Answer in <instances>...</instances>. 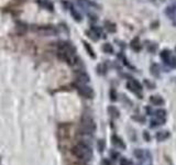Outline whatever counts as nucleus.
Segmentation results:
<instances>
[{
    "label": "nucleus",
    "mask_w": 176,
    "mask_h": 165,
    "mask_svg": "<svg viewBox=\"0 0 176 165\" xmlns=\"http://www.w3.org/2000/svg\"><path fill=\"white\" fill-rule=\"evenodd\" d=\"M57 56L62 61H64L68 65H75L78 61L76 55V48L72 43L67 41H59L57 44Z\"/></svg>",
    "instance_id": "1"
},
{
    "label": "nucleus",
    "mask_w": 176,
    "mask_h": 165,
    "mask_svg": "<svg viewBox=\"0 0 176 165\" xmlns=\"http://www.w3.org/2000/svg\"><path fill=\"white\" fill-rule=\"evenodd\" d=\"M73 154L81 161H90L92 157V151L85 143H78L73 148Z\"/></svg>",
    "instance_id": "2"
},
{
    "label": "nucleus",
    "mask_w": 176,
    "mask_h": 165,
    "mask_svg": "<svg viewBox=\"0 0 176 165\" xmlns=\"http://www.w3.org/2000/svg\"><path fill=\"white\" fill-rule=\"evenodd\" d=\"M81 131L85 135H92L96 131V123L92 118L84 116L81 120Z\"/></svg>",
    "instance_id": "3"
},
{
    "label": "nucleus",
    "mask_w": 176,
    "mask_h": 165,
    "mask_svg": "<svg viewBox=\"0 0 176 165\" xmlns=\"http://www.w3.org/2000/svg\"><path fill=\"white\" fill-rule=\"evenodd\" d=\"M77 90H78V94L81 97L87 98V99H92L95 96V92L92 90V87L87 86L86 84H79L77 86Z\"/></svg>",
    "instance_id": "4"
},
{
    "label": "nucleus",
    "mask_w": 176,
    "mask_h": 165,
    "mask_svg": "<svg viewBox=\"0 0 176 165\" xmlns=\"http://www.w3.org/2000/svg\"><path fill=\"white\" fill-rule=\"evenodd\" d=\"M37 31L43 37H53L57 34V30L52 25H42V27H39Z\"/></svg>",
    "instance_id": "5"
},
{
    "label": "nucleus",
    "mask_w": 176,
    "mask_h": 165,
    "mask_svg": "<svg viewBox=\"0 0 176 165\" xmlns=\"http://www.w3.org/2000/svg\"><path fill=\"white\" fill-rule=\"evenodd\" d=\"M127 87H128L129 90H131L132 92H134L135 95L139 96V98H142L141 97V91H142V85L140 84L139 81H135V79H131V81H128L127 84Z\"/></svg>",
    "instance_id": "6"
},
{
    "label": "nucleus",
    "mask_w": 176,
    "mask_h": 165,
    "mask_svg": "<svg viewBox=\"0 0 176 165\" xmlns=\"http://www.w3.org/2000/svg\"><path fill=\"white\" fill-rule=\"evenodd\" d=\"M111 143L116 146L117 149H126V144L122 141L120 137H118L117 135H113L111 137Z\"/></svg>",
    "instance_id": "7"
},
{
    "label": "nucleus",
    "mask_w": 176,
    "mask_h": 165,
    "mask_svg": "<svg viewBox=\"0 0 176 165\" xmlns=\"http://www.w3.org/2000/svg\"><path fill=\"white\" fill-rule=\"evenodd\" d=\"M76 79H77V81H78L79 84H88L90 81V77L86 72H79V73L77 74Z\"/></svg>",
    "instance_id": "8"
},
{
    "label": "nucleus",
    "mask_w": 176,
    "mask_h": 165,
    "mask_svg": "<svg viewBox=\"0 0 176 165\" xmlns=\"http://www.w3.org/2000/svg\"><path fill=\"white\" fill-rule=\"evenodd\" d=\"M150 102H151L152 105H154V106H162V105H164L165 101L161 96L153 95L150 97Z\"/></svg>",
    "instance_id": "9"
},
{
    "label": "nucleus",
    "mask_w": 176,
    "mask_h": 165,
    "mask_svg": "<svg viewBox=\"0 0 176 165\" xmlns=\"http://www.w3.org/2000/svg\"><path fill=\"white\" fill-rule=\"evenodd\" d=\"M39 5L42 8L46 9V10H48V11H54V5L52 2H51L50 0H40L39 1Z\"/></svg>",
    "instance_id": "10"
},
{
    "label": "nucleus",
    "mask_w": 176,
    "mask_h": 165,
    "mask_svg": "<svg viewBox=\"0 0 176 165\" xmlns=\"http://www.w3.org/2000/svg\"><path fill=\"white\" fill-rule=\"evenodd\" d=\"M27 30H28V27H27V24H24L22 22H18L17 25H16V32L18 34H20V35L24 34L27 32Z\"/></svg>",
    "instance_id": "11"
},
{
    "label": "nucleus",
    "mask_w": 176,
    "mask_h": 165,
    "mask_svg": "<svg viewBox=\"0 0 176 165\" xmlns=\"http://www.w3.org/2000/svg\"><path fill=\"white\" fill-rule=\"evenodd\" d=\"M164 122H165V119H162V118H157V117H154L153 119H152V120H151V123H150V127H151V128H156V127L164 124Z\"/></svg>",
    "instance_id": "12"
},
{
    "label": "nucleus",
    "mask_w": 176,
    "mask_h": 165,
    "mask_svg": "<svg viewBox=\"0 0 176 165\" xmlns=\"http://www.w3.org/2000/svg\"><path fill=\"white\" fill-rule=\"evenodd\" d=\"M83 44H84V48H85V50H86L87 54H88V55H89L92 59H96L95 51L92 50V48L90 46V44H88L86 41H83Z\"/></svg>",
    "instance_id": "13"
},
{
    "label": "nucleus",
    "mask_w": 176,
    "mask_h": 165,
    "mask_svg": "<svg viewBox=\"0 0 176 165\" xmlns=\"http://www.w3.org/2000/svg\"><path fill=\"white\" fill-rule=\"evenodd\" d=\"M107 111H108V113L110 115V117L112 118H119V116H120V112H119V110H118L115 106H109L108 109H107Z\"/></svg>",
    "instance_id": "14"
},
{
    "label": "nucleus",
    "mask_w": 176,
    "mask_h": 165,
    "mask_svg": "<svg viewBox=\"0 0 176 165\" xmlns=\"http://www.w3.org/2000/svg\"><path fill=\"white\" fill-rule=\"evenodd\" d=\"M170 137V132L166 131V130H163V131H159L156 133V139L157 141H164L166 140L167 138Z\"/></svg>",
    "instance_id": "15"
},
{
    "label": "nucleus",
    "mask_w": 176,
    "mask_h": 165,
    "mask_svg": "<svg viewBox=\"0 0 176 165\" xmlns=\"http://www.w3.org/2000/svg\"><path fill=\"white\" fill-rule=\"evenodd\" d=\"M161 59H163V61L165 62V64L168 62V59H171V56H172V54H171V52L168 50H163L162 52H161Z\"/></svg>",
    "instance_id": "16"
},
{
    "label": "nucleus",
    "mask_w": 176,
    "mask_h": 165,
    "mask_svg": "<svg viewBox=\"0 0 176 165\" xmlns=\"http://www.w3.org/2000/svg\"><path fill=\"white\" fill-rule=\"evenodd\" d=\"M102 51L105 53H109V54H112L113 53V48H112V45L110 43H105L102 45Z\"/></svg>",
    "instance_id": "17"
},
{
    "label": "nucleus",
    "mask_w": 176,
    "mask_h": 165,
    "mask_svg": "<svg viewBox=\"0 0 176 165\" xmlns=\"http://www.w3.org/2000/svg\"><path fill=\"white\" fill-rule=\"evenodd\" d=\"M70 13H72V16H73V18H74V20H75V21H77V22H81V16L78 13V12L76 11V9L70 8Z\"/></svg>",
    "instance_id": "18"
},
{
    "label": "nucleus",
    "mask_w": 176,
    "mask_h": 165,
    "mask_svg": "<svg viewBox=\"0 0 176 165\" xmlns=\"http://www.w3.org/2000/svg\"><path fill=\"white\" fill-rule=\"evenodd\" d=\"M133 154H134V156L137 157V159H139V160H143V159H144V153H143V151H142V150H140V149L134 150Z\"/></svg>",
    "instance_id": "19"
},
{
    "label": "nucleus",
    "mask_w": 176,
    "mask_h": 165,
    "mask_svg": "<svg viewBox=\"0 0 176 165\" xmlns=\"http://www.w3.org/2000/svg\"><path fill=\"white\" fill-rule=\"evenodd\" d=\"M154 117H157V118H162V119H165L166 118V111L164 109H159L155 111V116Z\"/></svg>",
    "instance_id": "20"
},
{
    "label": "nucleus",
    "mask_w": 176,
    "mask_h": 165,
    "mask_svg": "<svg viewBox=\"0 0 176 165\" xmlns=\"http://www.w3.org/2000/svg\"><path fill=\"white\" fill-rule=\"evenodd\" d=\"M106 29L108 30V32H111V33H113V32H116V25L113 24V23H111V22H108L107 21L106 23Z\"/></svg>",
    "instance_id": "21"
},
{
    "label": "nucleus",
    "mask_w": 176,
    "mask_h": 165,
    "mask_svg": "<svg viewBox=\"0 0 176 165\" xmlns=\"http://www.w3.org/2000/svg\"><path fill=\"white\" fill-rule=\"evenodd\" d=\"M159 66L156 64H153L151 66V74H153L154 76H159Z\"/></svg>",
    "instance_id": "22"
},
{
    "label": "nucleus",
    "mask_w": 176,
    "mask_h": 165,
    "mask_svg": "<svg viewBox=\"0 0 176 165\" xmlns=\"http://www.w3.org/2000/svg\"><path fill=\"white\" fill-rule=\"evenodd\" d=\"M138 41H139V40L135 39V43H134V41H132V43H131V48L135 51H140V48H141V44H140Z\"/></svg>",
    "instance_id": "23"
},
{
    "label": "nucleus",
    "mask_w": 176,
    "mask_h": 165,
    "mask_svg": "<svg viewBox=\"0 0 176 165\" xmlns=\"http://www.w3.org/2000/svg\"><path fill=\"white\" fill-rule=\"evenodd\" d=\"M167 65H170L171 67H176V57L171 56V59H168V62L166 63Z\"/></svg>",
    "instance_id": "24"
},
{
    "label": "nucleus",
    "mask_w": 176,
    "mask_h": 165,
    "mask_svg": "<svg viewBox=\"0 0 176 165\" xmlns=\"http://www.w3.org/2000/svg\"><path fill=\"white\" fill-rule=\"evenodd\" d=\"M98 149H99V151L102 152L105 150V141L103 140H99L98 141V144H97Z\"/></svg>",
    "instance_id": "25"
},
{
    "label": "nucleus",
    "mask_w": 176,
    "mask_h": 165,
    "mask_svg": "<svg viewBox=\"0 0 176 165\" xmlns=\"http://www.w3.org/2000/svg\"><path fill=\"white\" fill-rule=\"evenodd\" d=\"M120 165H131V162H130L128 159L123 157V159L120 160Z\"/></svg>",
    "instance_id": "26"
},
{
    "label": "nucleus",
    "mask_w": 176,
    "mask_h": 165,
    "mask_svg": "<svg viewBox=\"0 0 176 165\" xmlns=\"http://www.w3.org/2000/svg\"><path fill=\"white\" fill-rule=\"evenodd\" d=\"M102 165H110V162H109V161H107V160H103Z\"/></svg>",
    "instance_id": "27"
},
{
    "label": "nucleus",
    "mask_w": 176,
    "mask_h": 165,
    "mask_svg": "<svg viewBox=\"0 0 176 165\" xmlns=\"http://www.w3.org/2000/svg\"><path fill=\"white\" fill-rule=\"evenodd\" d=\"M143 135H144V137H145V139H146V140H150V138H149V135H148V132H146V131H144V133H143Z\"/></svg>",
    "instance_id": "28"
},
{
    "label": "nucleus",
    "mask_w": 176,
    "mask_h": 165,
    "mask_svg": "<svg viewBox=\"0 0 176 165\" xmlns=\"http://www.w3.org/2000/svg\"><path fill=\"white\" fill-rule=\"evenodd\" d=\"M157 1H163V0H157Z\"/></svg>",
    "instance_id": "29"
}]
</instances>
